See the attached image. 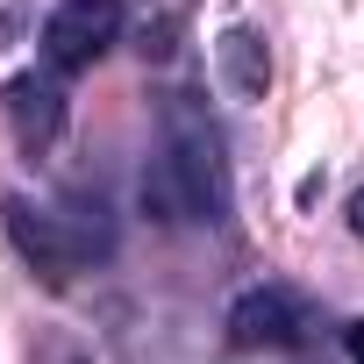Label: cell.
I'll return each instance as SVG.
<instances>
[{"label":"cell","mask_w":364,"mask_h":364,"mask_svg":"<svg viewBox=\"0 0 364 364\" xmlns=\"http://www.w3.org/2000/svg\"><path fill=\"white\" fill-rule=\"evenodd\" d=\"M300 336H307V307L286 286H250L229 307V343L236 350H293Z\"/></svg>","instance_id":"4"},{"label":"cell","mask_w":364,"mask_h":364,"mask_svg":"<svg viewBox=\"0 0 364 364\" xmlns=\"http://www.w3.org/2000/svg\"><path fill=\"white\" fill-rule=\"evenodd\" d=\"M343 350H350V364H364V321H350V328H343Z\"/></svg>","instance_id":"7"},{"label":"cell","mask_w":364,"mask_h":364,"mask_svg":"<svg viewBox=\"0 0 364 364\" xmlns=\"http://www.w3.org/2000/svg\"><path fill=\"white\" fill-rule=\"evenodd\" d=\"M8 122H15V143L36 157V150H50L65 136V93L50 79L22 72V79H8Z\"/></svg>","instance_id":"5"},{"label":"cell","mask_w":364,"mask_h":364,"mask_svg":"<svg viewBox=\"0 0 364 364\" xmlns=\"http://www.w3.org/2000/svg\"><path fill=\"white\" fill-rule=\"evenodd\" d=\"M350 229H357V236H364V193H357V200H350Z\"/></svg>","instance_id":"8"},{"label":"cell","mask_w":364,"mask_h":364,"mask_svg":"<svg viewBox=\"0 0 364 364\" xmlns=\"http://www.w3.org/2000/svg\"><path fill=\"white\" fill-rule=\"evenodd\" d=\"M122 36V0H58L50 22H43V65L58 79L93 72Z\"/></svg>","instance_id":"3"},{"label":"cell","mask_w":364,"mask_h":364,"mask_svg":"<svg viewBox=\"0 0 364 364\" xmlns=\"http://www.w3.org/2000/svg\"><path fill=\"white\" fill-rule=\"evenodd\" d=\"M215 58H222V79H229L236 100H264V86H272V50H264L257 29H222Z\"/></svg>","instance_id":"6"},{"label":"cell","mask_w":364,"mask_h":364,"mask_svg":"<svg viewBox=\"0 0 364 364\" xmlns=\"http://www.w3.org/2000/svg\"><path fill=\"white\" fill-rule=\"evenodd\" d=\"M178 178V193H186V215L193 222H222L229 215V164H222V136L215 122L186 100V93H171L164 107V150H157Z\"/></svg>","instance_id":"1"},{"label":"cell","mask_w":364,"mask_h":364,"mask_svg":"<svg viewBox=\"0 0 364 364\" xmlns=\"http://www.w3.org/2000/svg\"><path fill=\"white\" fill-rule=\"evenodd\" d=\"M8 236H15V250L36 264V279H43V286H72V272H79L86 257H100V250L86 243L79 215L36 208L29 193H15V200H8Z\"/></svg>","instance_id":"2"}]
</instances>
